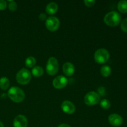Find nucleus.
I'll list each match as a JSON object with an SVG mask.
<instances>
[{"label":"nucleus","mask_w":127,"mask_h":127,"mask_svg":"<svg viewBox=\"0 0 127 127\" xmlns=\"http://www.w3.org/2000/svg\"><path fill=\"white\" fill-rule=\"evenodd\" d=\"M39 19L41 21H45V20L47 19V16H46L45 14L41 13L39 15Z\"/></svg>","instance_id":"25"},{"label":"nucleus","mask_w":127,"mask_h":127,"mask_svg":"<svg viewBox=\"0 0 127 127\" xmlns=\"http://www.w3.org/2000/svg\"><path fill=\"white\" fill-rule=\"evenodd\" d=\"M84 2L86 6H88V7H92L95 4V0H85Z\"/></svg>","instance_id":"23"},{"label":"nucleus","mask_w":127,"mask_h":127,"mask_svg":"<svg viewBox=\"0 0 127 127\" xmlns=\"http://www.w3.org/2000/svg\"><path fill=\"white\" fill-rule=\"evenodd\" d=\"M43 69L40 66H37L33 67V69H32V73L34 76L35 77H40L42 76L43 74Z\"/></svg>","instance_id":"16"},{"label":"nucleus","mask_w":127,"mask_h":127,"mask_svg":"<svg viewBox=\"0 0 127 127\" xmlns=\"http://www.w3.org/2000/svg\"><path fill=\"white\" fill-rule=\"evenodd\" d=\"M110 54L105 48L98 49L94 53V60L98 63H105L109 60Z\"/></svg>","instance_id":"5"},{"label":"nucleus","mask_w":127,"mask_h":127,"mask_svg":"<svg viewBox=\"0 0 127 127\" xmlns=\"http://www.w3.org/2000/svg\"><path fill=\"white\" fill-rule=\"evenodd\" d=\"M27 119L24 115H18L14 118L13 120L14 127H27Z\"/></svg>","instance_id":"10"},{"label":"nucleus","mask_w":127,"mask_h":127,"mask_svg":"<svg viewBox=\"0 0 127 127\" xmlns=\"http://www.w3.org/2000/svg\"><path fill=\"white\" fill-rule=\"evenodd\" d=\"M68 79L63 76H58L53 81V86L56 89H62L68 84Z\"/></svg>","instance_id":"8"},{"label":"nucleus","mask_w":127,"mask_h":127,"mask_svg":"<svg viewBox=\"0 0 127 127\" xmlns=\"http://www.w3.org/2000/svg\"><path fill=\"white\" fill-rule=\"evenodd\" d=\"M10 85V81L6 77H2L0 79V88L2 90H6L9 88Z\"/></svg>","instance_id":"14"},{"label":"nucleus","mask_w":127,"mask_h":127,"mask_svg":"<svg viewBox=\"0 0 127 127\" xmlns=\"http://www.w3.org/2000/svg\"><path fill=\"white\" fill-rule=\"evenodd\" d=\"M62 110L64 113L68 114H72L75 112L76 107L73 102L68 100H65L63 102L61 105Z\"/></svg>","instance_id":"9"},{"label":"nucleus","mask_w":127,"mask_h":127,"mask_svg":"<svg viewBox=\"0 0 127 127\" xmlns=\"http://www.w3.org/2000/svg\"><path fill=\"white\" fill-rule=\"evenodd\" d=\"M58 62L55 57H50L47 61L46 70L49 75L53 76L57 73L58 71Z\"/></svg>","instance_id":"4"},{"label":"nucleus","mask_w":127,"mask_h":127,"mask_svg":"<svg viewBox=\"0 0 127 127\" xmlns=\"http://www.w3.org/2000/svg\"><path fill=\"white\" fill-rule=\"evenodd\" d=\"M7 95L12 101L16 103L21 102L25 99L24 92L21 88L16 86H13L9 89Z\"/></svg>","instance_id":"1"},{"label":"nucleus","mask_w":127,"mask_h":127,"mask_svg":"<svg viewBox=\"0 0 127 127\" xmlns=\"http://www.w3.org/2000/svg\"><path fill=\"white\" fill-rule=\"evenodd\" d=\"M100 97L97 93L94 91H90L86 94L84 97V103L87 105H96L100 101Z\"/></svg>","instance_id":"6"},{"label":"nucleus","mask_w":127,"mask_h":127,"mask_svg":"<svg viewBox=\"0 0 127 127\" xmlns=\"http://www.w3.org/2000/svg\"><path fill=\"white\" fill-rule=\"evenodd\" d=\"M98 91V94L100 96H104L106 94V90H105V88L103 86H100L97 89Z\"/></svg>","instance_id":"21"},{"label":"nucleus","mask_w":127,"mask_h":127,"mask_svg":"<svg viewBox=\"0 0 127 127\" xmlns=\"http://www.w3.org/2000/svg\"><path fill=\"white\" fill-rule=\"evenodd\" d=\"M8 7L11 11H15L17 8V3L14 1H10Z\"/></svg>","instance_id":"20"},{"label":"nucleus","mask_w":127,"mask_h":127,"mask_svg":"<svg viewBox=\"0 0 127 127\" xmlns=\"http://www.w3.org/2000/svg\"><path fill=\"white\" fill-rule=\"evenodd\" d=\"M31 79V74L28 69L26 68H22L17 72L16 74L17 82L22 85H26L28 84Z\"/></svg>","instance_id":"3"},{"label":"nucleus","mask_w":127,"mask_h":127,"mask_svg":"<svg viewBox=\"0 0 127 127\" xmlns=\"http://www.w3.org/2000/svg\"><path fill=\"white\" fill-rule=\"evenodd\" d=\"M100 105L102 109L107 110V109H109L110 107L111 104H110V102L109 100H107V99H103L100 102Z\"/></svg>","instance_id":"19"},{"label":"nucleus","mask_w":127,"mask_h":127,"mask_svg":"<svg viewBox=\"0 0 127 127\" xmlns=\"http://www.w3.org/2000/svg\"><path fill=\"white\" fill-rule=\"evenodd\" d=\"M111 68L110 66L107 65H104L101 67V69H100V73L104 77H108L111 74Z\"/></svg>","instance_id":"17"},{"label":"nucleus","mask_w":127,"mask_h":127,"mask_svg":"<svg viewBox=\"0 0 127 127\" xmlns=\"http://www.w3.org/2000/svg\"><path fill=\"white\" fill-rule=\"evenodd\" d=\"M121 29L124 32L127 33V18L122 21L121 23Z\"/></svg>","instance_id":"22"},{"label":"nucleus","mask_w":127,"mask_h":127,"mask_svg":"<svg viewBox=\"0 0 127 127\" xmlns=\"http://www.w3.org/2000/svg\"><path fill=\"white\" fill-rule=\"evenodd\" d=\"M0 127H4L3 124H2V122H1V121H0Z\"/></svg>","instance_id":"27"},{"label":"nucleus","mask_w":127,"mask_h":127,"mask_svg":"<svg viewBox=\"0 0 127 127\" xmlns=\"http://www.w3.org/2000/svg\"><path fill=\"white\" fill-rule=\"evenodd\" d=\"M121 21L120 14L116 11H111L107 14L104 17V22L107 25L114 27L119 24Z\"/></svg>","instance_id":"2"},{"label":"nucleus","mask_w":127,"mask_h":127,"mask_svg":"<svg viewBox=\"0 0 127 127\" xmlns=\"http://www.w3.org/2000/svg\"><path fill=\"white\" fill-rule=\"evenodd\" d=\"M117 8L122 13H126L127 12V1L125 0L119 1L117 5Z\"/></svg>","instance_id":"15"},{"label":"nucleus","mask_w":127,"mask_h":127,"mask_svg":"<svg viewBox=\"0 0 127 127\" xmlns=\"http://www.w3.org/2000/svg\"><path fill=\"white\" fill-rule=\"evenodd\" d=\"M45 24L49 31H55L59 28L60 21L55 16H50L46 20Z\"/></svg>","instance_id":"7"},{"label":"nucleus","mask_w":127,"mask_h":127,"mask_svg":"<svg viewBox=\"0 0 127 127\" xmlns=\"http://www.w3.org/2000/svg\"><path fill=\"white\" fill-rule=\"evenodd\" d=\"M7 2L4 0H0V11L4 10L7 7Z\"/></svg>","instance_id":"24"},{"label":"nucleus","mask_w":127,"mask_h":127,"mask_svg":"<svg viewBox=\"0 0 127 127\" xmlns=\"http://www.w3.org/2000/svg\"><path fill=\"white\" fill-rule=\"evenodd\" d=\"M74 66L73 63L70 62H66L63 66V71L68 76H71L74 73Z\"/></svg>","instance_id":"12"},{"label":"nucleus","mask_w":127,"mask_h":127,"mask_svg":"<svg viewBox=\"0 0 127 127\" xmlns=\"http://www.w3.org/2000/svg\"><path fill=\"white\" fill-rule=\"evenodd\" d=\"M58 6L57 4L54 2H52L47 4L46 7V12L48 14H53L57 12V11H58Z\"/></svg>","instance_id":"13"},{"label":"nucleus","mask_w":127,"mask_h":127,"mask_svg":"<svg viewBox=\"0 0 127 127\" xmlns=\"http://www.w3.org/2000/svg\"><path fill=\"white\" fill-rule=\"evenodd\" d=\"M58 127H71L70 125H68V124H60V125H58Z\"/></svg>","instance_id":"26"},{"label":"nucleus","mask_w":127,"mask_h":127,"mask_svg":"<svg viewBox=\"0 0 127 127\" xmlns=\"http://www.w3.org/2000/svg\"><path fill=\"white\" fill-rule=\"evenodd\" d=\"M109 122L112 126L119 127L122 124L123 119L119 114H112L109 115Z\"/></svg>","instance_id":"11"},{"label":"nucleus","mask_w":127,"mask_h":127,"mask_svg":"<svg viewBox=\"0 0 127 127\" xmlns=\"http://www.w3.org/2000/svg\"><path fill=\"white\" fill-rule=\"evenodd\" d=\"M36 63V60L33 57H29L25 61V64L27 68H32Z\"/></svg>","instance_id":"18"}]
</instances>
